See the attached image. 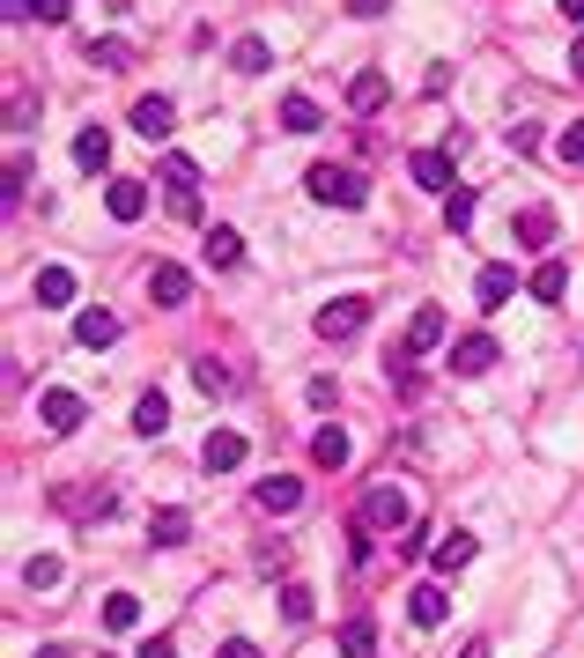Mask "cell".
I'll use <instances>...</instances> for the list:
<instances>
[{
	"label": "cell",
	"mask_w": 584,
	"mask_h": 658,
	"mask_svg": "<svg viewBox=\"0 0 584 658\" xmlns=\"http://www.w3.org/2000/svg\"><path fill=\"white\" fill-rule=\"evenodd\" d=\"M30 658H74V651H67V644H38Z\"/></svg>",
	"instance_id": "cell-41"
},
{
	"label": "cell",
	"mask_w": 584,
	"mask_h": 658,
	"mask_svg": "<svg viewBox=\"0 0 584 658\" xmlns=\"http://www.w3.org/2000/svg\"><path fill=\"white\" fill-rule=\"evenodd\" d=\"M134 134H141V141H171L178 134V104L171 97H141L134 104Z\"/></svg>",
	"instance_id": "cell-4"
},
{
	"label": "cell",
	"mask_w": 584,
	"mask_h": 658,
	"mask_svg": "<svg viewBox=\"0 0 584 658\" xmlns=\"http://www.w3.org/2000/svg\"><path fill=\"white\" fill-rule=\"evenodd\" d=\"M429 562H437L444 577H452V570H466V562H474V540H466V533H444L437 548H429Z\"/></svg>",
	"instance_id": "cell-25"
},
{
	"label": "cell",
	"mask_w": 584,
	"mask_h": 658,
	"mask_svg": "<svg viewBox=\"0 0 584 658\" xmlns=\"http://www.w3.org/2000/svg\"><path fill=\"white\" fill-rule=\"evenodd\" d=\"M444 222H452V230H466V222H474V193H466V185L444 200Z\"/></svg>",
	"instance_id": "cell-34"
},
{
	"label": "cell",
	"mask_w": 584,
	"mask_h": 658,
	"mask_svg": "<svg viewBox=\"0 0 584 658\" xmlns=\"http://www.w3.org/2000/svg\"><path fill=\"white\" fill-rule=\"evenodd\" d=\"M562 15H570V23H584V0H555Z\"/></svg>",
	"instance_id": "cell-43"
},
{
	"label": "cell",
	"mask_w": 584,
	"mask_h": 658,
	"mask_svg": "<svg viewBox=\"0 0 584 658\" xmlns=\"http://www.w3.org/2000/svg\"><path fill=\"white\" fill-rule=\"evenodd\" d=\"M392 0H348V15H385Z\"/></svg>",
	"instance_id": "cell-39"
},
{
	"label": "cell",
	"mask_w": 584,
	"mask_h": 658,
	"mask_svg": "<svg viewBox=\"0 0 584 658\" xmlns=\"http://www.w3.org/2000/svg\"><path fill=\"white\" fill-rule=\"evenodd\" d=\"M282 614H289V622H311V592L289 585V592H282Z\"/></svg>",
	"instance_id": "cell-35"
},
{
	"label": "cell",
	"mask_w": 584,
	"mask_h": 658,
	"mask_svg": "<svg viewBox=\"0 0 584 658\" xmlns=\"http://www.w3.org/2000/svg\"><path fill=\"white\" fill-rule=\"evenodd\" d=\"M363 526H370V533H400V526H407V496H400L392 481H378L363 496Z\"/></svg>",
	"instance_id": "cell-3"
},
{
	"label": "cell",
	"mask_w": 584,
	"mask_h": 658,
	"mask_svg": "<svg viewBox=\"0 0 584 658\" xmlns=\"http://www.w3.org/2000/svg\"><path fill=\"white\" fill-rule=\"evenodd\" d=\"M378 651V629H370L363 614H355V622H341V658H370Z\"/></svg>",
	"instance_id": "cell-27"
},
{
	"label": "cell",
	"mask_w": 584,
	"mask_h": 658,
	"mask_svg": "<svg viewBox=\"0 0 584 658\" xmlns=\"http://www.w3.org/2000/svg\"><path fill=\"white\" fill-rule=\"evenodd\" d=\"M555 237V215H548V208H525V215H518V244H548Z\"/></svg>",
	"instance_id": "cell-29"
},
{
	"label": "cell",
	"mask_w": 584,
	"mask_h": 658,
	"mask_svg": "<svg viewBox=\"0 0 584 658\" xmlns=\"http://www.w3.org/2000/svg\"><path fill=\"white\" fill-rule=\"evenodd\" d=\"M8 15H15V23H30V15H38V0H8Z\"/></svg>",
	"instance_id": "cell-40"
},
{
	"label": "cell",
	"mask_w": 584,
	"mask_h": 658,
	"mask_svg": "<svg viewBox=\"0 0 584 658\" xmlns=\"http://www.w3.org/2000/svg\"><path fill=\"white\" fill-rule=\"evenodd\" d=\"M533 296H540V304H562V296H570V267H562V259H540V267H533Z\"/></svg>",
	"instance_id": "cell-21"
},
{
	"label": "cell",
	"mask_w": 584,
	"mask_h": 658,
	"mask_svg": "<svg viewBox=\"0 0 584 658\" xmlns=\"http://www.w3.org/2000/svg\"><path fill=\"white\" fill-rule=\"evenodd\" d=\"M488 363H503V355H496V341H488V333H466V341L452 348V370H459V378H481Z\"/></svg>",
	"instance_id": "cell-11"
},
{
	"label": "cell",
	"mask_w": 584,
	"mask_h": 658,
	"mask_svg": "<svg viewBox=\"0 0 584 658\" xmlns=\"http://www.w3.org/2000/svg\"><path fill=\"white\" fill-rule=\"evenodd\" d=\"M126 60H134V45H126V38H89V67H126Z\"/></svg>",
	"instance_id": "cell-31"
},
{
	"label": "cell",
	"mask_w": 584,
	"mask_h": 658,
	"mask_svg": "<svg viewBox=\"0 0 584 658\" xmlns=\"http://www.w3.org/2000/svg\"><path fill=\"white\" fill-rule=\"evenodd\" d=\"M474 296H481V311H503V304L518 296V274L511 267H481L474 274Z\"/></svg>",
	"instance_id": "cell-10"
},
{
	"label": "cell",
	"mask_w": 584,
	"mask_h": 658,
	"mask_svg": "<svg viewBox=\"0 0 584 658\" xmlns=\"http://www.w3.org/2000/svg\"><path fill=\"white\" fill-rule=\"evenodd\" d=\"M296 503H304V481H289V474H274V481H259V511L289 518Z\"/></svg>",
	"instance_id": "cell-16"
},
{
	"label": "cell",
	"mask_w": 584,
	"mask_h": 658,
	"mask_svg": "<svg viewBox=\"0 0 584 658\" xmlns=\"http://www.w3.org/2000/svg\"><path fill=\"white\" fill-rule=\"evenodd\" d=\"M459 658H488V644H466V651H459Z\"/></svg>",
	"instance_id": "cell-44"
},
{
	"label": "cell",
	"mask_w": 584,
	"mask_h": 658,
	"mask_svg": "<svg viewBox=\"0 0 584 658\" xmlns=\"http://www.w3.org/2000/svg\"><path fill=\"white\" fill-rule=\"evenodd\" d=\"M282 126H289V134H318V126H326V112H318L311 97H282Z\"/></svg>",
	"instance_id": "cell-26"
},
{
	"label": "cell",
	"mask_w": 584,
	"mask_h": 658,
	"mask_svg": "<svg viewBox=\"0 0 584 658\" xmlns=\"http://www.w3.org/2000/svg\"><path fill=\"white\" fill-rule=\"evenodd\" d=\"M392 97V82H385V74H378V67H363V74H355V82H348V104H355V112H378V104H385Z\"/></svg>",
	"instance_id": "cell-20"
},
{
	"label": "cell",
	"mask_w": 584,
	"mask_h": 658,
	"mask_svg": "<svg viewBox=\"0 0 584 658\" xmlns=\"http://www.w3.org/2000/svg\"><path fill=\"white\" fill-rule=\"evenodd\" d=\"M38 23H67V0H38Z\"/></svg>",
	"instance_id": "cell-38"
},
{
	"label": "cell",
	"mask_w": 584,
	"mask_h": 658,
	"mask_svg": "<svg viewBox=\"0 0 584 658\" xmlns=\"http://www.w3.org/2000/svg\"><path fill=\"white\" fill-rule=\"evenodd\" d=\"M148 296H156V304H185V296H193V274H185V267H171V259H163V267L148 274Z\"/></svg>",
	"instance_id": "cell-15"
},
{
	"label": "cell",
	"mask_w": 584,
	"mask_h": 658,
	"mask_svg": "<svg viewBox=\"0 0 584 658\" xmlns=\"http://www.w3.org/2000/svg\"><path fill=\"white\" fill-rule=\"evenodd\" d=\"M200 466H208V474H237V466H244V437H237V429H208Z\"/></svg>",
	"instance_id": "cell-9"
},
{
	"label": "cell",
	"mask_w": 584,
	"mask_h": 658,
	"mask_svg": "<svg viewBox=\"0 0 584 658\" xmlns=\"http://www.w3.org/2000/svg\"><path fill=\"white\" fill-rule=\"evenodd\" d=\"M437 341H444V311H437V304H422V311L407 318V348H400V363H414V355H429Z\"/></svg>",
	"instance_id": "cell-7"
},
{
	"label": "cell",
	"mask_w": 584,
	"mask_h": 658,
	"mask_svg": "<svg viewBox=\"0 0 584 658\" xmlns=\"http://www.w3.org/2000/svg\"><path fill=\"white\" fill-rule=\"evenodd\" d=\"M311 459L326 466V474H341V466H348V429H318V437H311Z\"/></svg>",
	"instance_id": "cell-24"
},
{
	"label": "cell",
	"mask_w": 584,
	"mask_h": 658,
	"mask_svg": "<svg viewBox=\"0 0 584 658\" xmlns=\"http://www.w3.org/2000/svg\"><path fill=\"white\" fill-rule=\"evenodd\" d=\"M74 341H82V348H112V341H119V318H112V311H82V318H74Z\"/></svg>",
	"instance_id": "cell-19"
},
{
	"label": "cell",
	"mask_w": 584,
	"mask_h": 658,
	"mask_svg": "<svg viewBox=\"0 0 584 658\" xmlns=\"http://www.w3.org/2000/svg\"><path fill=\"white\" fill-rule=\"evenodd\" d=\"M230 67H237V74H267L274 67L267 38H237V45H230Z\"/></svg>",
	"instance_id": "cell-23"
},
{
	"label": "cell",
	"mask_w": 584,
	"mask_h": 658,
	"mask_svg": "<svg viewBox=\"0 0 584 658\" xmlns=\"http://www.w3.org/2000/svg\"><path fill=\"white\" fill-rule=\"evenodd\" d=\"M407 178H414V185H429V193H452V148H414Z\"/></svg>",
	"instance_id": "cell-5"
},
{
	"label": "cell",
	"mask_w": 584,
	"mask_h": 658,
	"mask_svg": "<svg viewBox=\"0 0 584 658\" xmlns=\"http://www.w3.org/2000/svg\"><path fill=\"white\" fill-rule=\"evenodd\" d=\"M555 156H562V163H584V126H562V134H555Z\"/></svg>",
	"instance_id": "cell-33"
},
{
	"label": "cell",
	"mask_w": 584,
	"mask_h": 658,
	"mask_svg": "<svg viewBox=\"0 0 584 658\" xmlns=\"http://www.w3.org/2000/svg\"><path fill=\"white\" fill-rule=\"evenodd\" d=\"M570 74H577V82H584V38H577V45H570Z\"/></svg>",
	"instance_id": "cell-42"
},
{
	"label": "cell",
	"mask_w": 584,
	"mask_h": 658,
	"mask_svg": "<svg viewBox=\"0 0 584 658\" xmlns=\"http://www.w3.org/2000/svg\"><path fill=\"white\" fill-rule=\"evenodd\" d=\"M311 200H326V208H363L370 200V185H363V171H348V163H311Z\"/></svg>",
	"instance_id": "cell-1"
},
{
	"label": "cell",
	"mask_w": 584,
	"mask_h": 658,
	"mask_svg": "<svg viewBox=\"0 0 584 658\" xmlns=\"http://www.w3.org/2000/svg\"><path fill=\"white\" fill-rule=\"evenodd\" d=\"M104 208H112V222H141L148 215V185L141 178H112V185H104Z\"/></svg>",
	"instance_id": "cell-8"
},
{
	"label": "cell",
	"mask_w": 584,
	"mask_h": 658,
	"mask_svg": "<svg viewBox=\"0 0 584 658\" xmlns=\"http://www.w3.org/2000/svg\"><path fill=\"white\" fill-rule=\"evenodd\" d=\"M23 585L30 592H52V585H60V555H30L23 562Z\"/></svg>",
	"instance_id": "cell-30"
},
{
	"label": "cell",
	"mask_w": 584,
	"mask_h": 658,
	"mask_svg": "<svg viewBox=\"0 0 584 658\" xmlns=\"http://www.w3.org/2000/svg\"><path fill=\"white\" fill-rule=\"evenodd\" d=\"M193 385L208 392V400H215V392H230V370H222L215 355H208V363H193Z\"/></svg>",
	"instance_id": "cell-32"
},
{
	"label": "cell",
	"mask_w": 584,
	"mask_h": 658,
	"mask_svg": "<svg viewBox=\"0 0 584 658\" xmlns=\"http://www.w3.org/2000/svg\"><path fill=\"white\" fill-rule=\"evenodd\" d=\"M74 163H82V171H104V163H112V134H104V126H82V134H74Z\"/></svg>",
	"instance_id": "cell-17"
},
{
	"label": "cell",
	"mask_w": 584,
	"mask_h": 658,
	"mask_svg": "<svg viewBox=\"0 0 584 658\" xmlns=\"http://www.w3.org/2000/svg\"><path fill=\"white\" fill-rule=\"evenodd\" d=\"M185 533H193V518H185V511H156V518H148V540H156V548H185Z\"/></svg>",
	"instance_id": "cell-22"
},
{
	"label": "cell",
	"mask_w": 584,
	"mask_h": 658,
	"mask_svg": "<svg viewBox=\"0 0 584 658\" xmlns=\"http://www.w3.org/2000/svg\"><path fill=\"white\" fill-rule=\"evenodd\" d=\"M407 614L422 622V629H437L444 614H452V592H444V585H414L407 592Z\"/></svg>",
	"instance_id": "cell-12"
},
{
	"label": "cell",
	"mask_w": 584,
	"mask_h": 658,
	"mask_svg": "<svg viewBox=\"0 0 584 658\" xmlns=\"http://www.w3.org/2000/svg\"><path fill=\"white\" fill-rule=\"evenodd\" d=\"M82 415H89V407H82V392H45V400H38V422H45L52 437L82 429Z\"/></svg>",
	"instance_id": "cell-6"
},
{
	"label": "cell",
	"mask_w": 584,
	"mask_h": 658,
	"mask_svg": "<svg viewBox=\"0 0 584 658\" xmlns=\"http://www.w3.org/2000/svg\"><path fill=\"white\" fill-rule=\"evenodd\" d=\"M134 658H178V644H171V636H148V644H141Z\"/></svg>",
	"instance_id": "cell-36"
},
{
	"label": "cell",
	"mask_w": 584,
	"mask_h": 658,
	"mask_svg": "<svg viewBox=\"0 0 584 658\" xmlns=\"http://www.w3.org/2000/svg\"><path fill=\"white\" fill-rule=\"evenodd\" d=\"M215 658H259V644H244V636H230V644H222Z\"/></svg>",
	"instance_id": "cell-37"
},
{
	"label": "cell",
	"mask_w": 584,
	"mask_h": 658,
	"mask_svg": "<svg viewBox=\"0 0 584 658\" xmlns=\"http://www.w3.org/2000/svg\"><path fill=\"white\" fill-rule=\"evenodd\" d=\"M200 259H208V267H237V259H244V237H237V230H222V222H215V230L200 237Z\"/></svg>",
	"instance_id": "cell-14"
},
{
	"label": "cell",
	"mask_w": 584,
	"mask_h": 658,
	"mask_svg": "<svg viewBox=\"0 0 584 658\" xmlns=\"http://www.w3.org/2000/svg\"><path fill=\"white\" fill-rule=\"evenodd\" d=\"M134 622H141V599H134V592H112V599H104V629H134Z\"/></svg>",
	"instance_id": "cell-28"
},
{
	"label": "cell",
	"mask_w": 584,
	"mask_h": 658,
	"mask_svg": "<svg viewBox=\"0 0 584 658\" xmlns=\"http://www.w3.org/2000/svg\"><path fill=\"white\" fill-rule=\"evenodd\" d=\"M363 318H370L363 296H333V304H326L311 326H318V341H355V333H363Z\"/></svg>",
	"instance_id": "cell-2"
},
{
	"label": "cell",
	"mask_w": 584,
	"mask_h": 658,
	"mask_svg": "<svg viewBox=\"0 0 584 658\" xmlns=\"http://www.w3.org/2000/svg\"><path fill=\"white\" fill-rule=\"evenodd\" d=\"M30 296H38L45 311H60V304H74V274H67V267H38V282H30Z\"/></svg>",
	"instance_id": "cell-13"
},
{
	"label": "cell",
	"mask_w": 584,
	"mask_h": 658,
	"mask_svg": "<svg viewBox=\"0 0 584 658\" xmlns=\"http://www.w3.org/2000/svg\"><path fill=\"white\" fill-rule=\"evenodd\" d=\"M134 429H141V437H163V429H171V400H163V392H141V400H134Z\"/></svg>",
	"instance_id": "cell-18"
}]
</instances>
